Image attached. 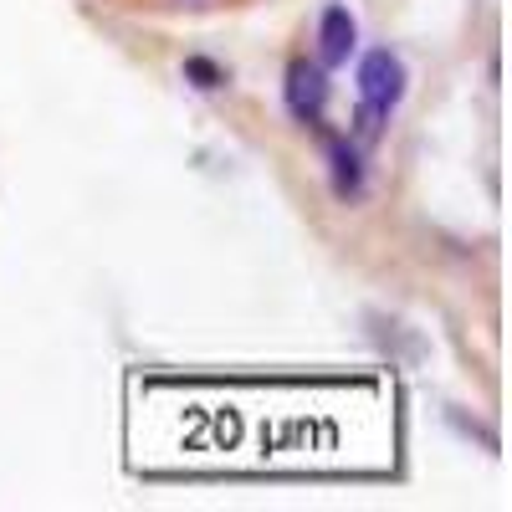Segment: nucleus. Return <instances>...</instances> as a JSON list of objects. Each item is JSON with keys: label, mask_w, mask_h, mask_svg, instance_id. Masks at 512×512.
Returning a JSON list of instances; mask_svg holds the SVG:
<instances>
[{"label": "nucleus", "mask_w": 512, "mask_h": 512, "mask_svg": "<svg viewBox=\"0 0 512 512\" xmlns=\"http://www.w3.org/2000/svg\"><path fill=\"white\" fill-rule=\"evenodd\" d=\"M185 72H190V77H200L195 88H221V82H226V77H221L216 67H210L205 57H190V62H185Z\"/></svg>", "instance_id": "5"}, {"label": "nucleus", "mask_w": 512, "mask_h": 512, "mask_svg": "<svg viewBox=\"0 0 512 512\" xmlns=\"http://www.w3.org/2000/svg\"><path fill=\"white\" fill-rule=\"evenodd\" d=\"M282 98H287V113H292L297 123H318L323 108H328V77H323V62L297 57V62L287 67Z\"/></svg>", "instance_id": "2"}, {"label": "nucleus", "mask_w": 512, "mask_h": 512, "mask_svg": "<svg viewBox=\"0 0 512 512\" xmlns=\"http://www.w3.org/2000/svg\"><path fill=\"white\" fill-rule=\"evenodd\" d=\"M359 47V21L349 16V6H328L318 21V62L323 67H344Z\"/></svg>", "instance_id": "3"}, {"label": "nucleus", "mask_w": 512, "mask_h": 512, "mask_svg": "<svg viewBox=\"0 0 512 512\" xmlns=\"http://www.w3.org/2000/svg\"><path fill=\"white\" fill-rule=\"evenodd\" d=\"M405 82H410V72H405L400 52H390V47H379L359 62V139H374L390 123V113L405 98Z\"/></svg>", "instance_id": "1"}, {"label": "nucleus", "mask_w": 512, "mask_h": 512, "mask_svg": "<svg viewBox=\"0 0 512 512\" xmlns=\"http://www.w3.org/2000/svg\"><path fill=\"white\" fill-rule=\"evenodd\" d=\"M328 159H333V190L338 200H354L364 190V169H359V149L349 139H328Z\"/></svg>", "instance_id": "4"}]
</instances>
